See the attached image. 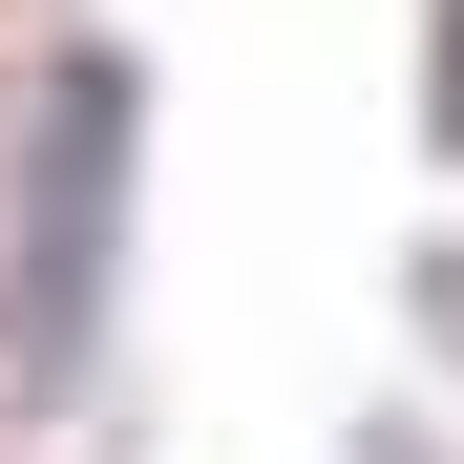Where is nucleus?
<instances>
[{
	"instance_id": "nucleus-1",
	"label": "nucleus",
	"mask_w": 464,
	"mask_h": 464,
	"mask_svg": "<svg viewBox=\"0 0 464 464\" xmlns=\"http://www.w3.org/2000/svg\"><path fill=\"white\" fill-rule=\"evenodd\" d=\"M106 211H127V63H63L43 169H22V380H63L106 317Z\"/></svg>"
},
{
	"instance_id": "nucleus-2",
	"label": "nucleus",
	"mask_w": 464,
	"mask_h": 464,
	"mask_svg": "<svg viewBox=\"0 0 464 464\" xmlns=\"http://www.w3.org/2000/svg\"><path fill=\"white\" fill-rule=\"evenodd\" d=\"M443 127H464V43H443Z\"/></svg>"
}]
</instances>
